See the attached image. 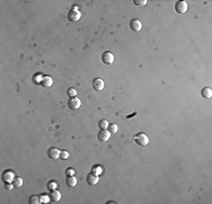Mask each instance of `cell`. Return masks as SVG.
I'll return each mask as SVG.
<instances>
[{"label": "cell", "instance_id": "1", "mask_svg": "<svg viewBox=\"0 0 212 204\" xmlns=\"http://www.w3.org/2000/svg\"><path fill=\"white\" fill-rule=\"evenodd\" d=\"M134 142H136L138 145H140V146H147L148 143H149V138H148V136H147L146 134L139 133V134H137V135L134 136Z\"/></svg>", "mask_w": 212, "mask_h": 204}, {"label": "cell", "instance_id": "2", "mask_svg": "<svg viewBox=\"0 0 212 204\" xmlns=\"http://www.w3.org/2000/svg\"><path fill=\"white\" fill-rule=\"evenodd\" d=\"M80 17H81V13H80L78 9H76V8L71 9L70 12H69V14H68V19L70 20L71 23L78 22V20L80 19Z\"/></svg>", "mask_w": 212, "mask_h": 204}, {"label": "cell", "instance_id": "3", "mask_svg": "<svg viewBox=\"0 0 212 204\" xmlns=\"http://www.w3.org/2000/svg\"><path fill=\"white\" fill-rule=\"evenodd\" d=\"M175 10L178 14H184L186 10H187V2L185 0H180V1H177L175 3Z\"/></svg>", "mask_w": 212, "mask_h": 204}, {"label": "cell", "instance_id": "4", "mask_svg": "<svg viewBox=\"0 0 212 204\" xmlns=\"http://www.w3.org/2000/svg\"><path fill=\"white\" fill-rule=\"evenodd\" d=\"M102 61L105 64V65H112L113 61H114V56L112 52L109 51H106L102 55Z\"/></svg>", "mask_w": 212, "mask_h": 204}, {"label": "cell", "instance_id": "5", "mask_svg": "<svg viewBox=\"0 0 212 204\" xmlns=\"http://www.w3.org/2000/svg\"><path fill=\"white\" fill-rule=\"evenodd\" d=\"M80 104H81V102H80V100L77 99V98H70L69 101H68V107H69L70 109H72V110L78 109V108L80 107Z\"/></svg>", "mask_w": 212, "mask_h": 204}, {"label": "cell", "instance_id": "6", "mask_svg": "<svg viewBox=\"0 0 212 204\" xmlns=\"http://www.w3.org/2000/svg\"><path fill=\"white\" fill-rule=\"evenodd\" d=\"M141 27H142V24L139 19H132V20L130 22V28H131L132 31L139 32V31L141 30Z\"/></svg>", "mask_w": 212, "mask_h": 204}, {"label": "cell", "instance_id": "7", "mask_svg": "<svg viewBox=\"0 0 212 204\" xmlns=\"http://www.w3.org/2000/svg\"><path fill=\"white\" fill-rule=\"evenodd\" d=\"M93 87L95 91H102L104 89V82L101 78H95L93 81Z\"/></svg>", "mask_w": 212, "mask_h": 204}, {"label": "cell", "instance_id": "8", "mask_svg": "<svg viewBox=\"0 0 212 204\" xmlns=\"http://www.w3.org/2000/svg\"><path fill=\"white\" fill-rule=\"evenodd\" d=\"M59 155H60V151H59L58 148H50L49 150H48V157H49L50 159L55 160V159H58V158H59Z\"/></svg>", "mask_w": 212, "mask_h": 204}, {"label": "cell", "instance_id": "9", "mask_svg": "<svg viewBox=\"0 0 212 204\" xmlns=\"http://www.w3.org/2000/svg\"><path fill=\"white\" fill-rule=\"evenodd\" d=\"M109 135H111V133H109L108 130L104 129V130H101V131L98 133L97 137H98V140H99L101 142H106V141H108Z\"/></svg>", "mask_w": 212, "mask_h": 204}, {"label": "cell", "instance_id": "10", "mask_svg": "<svg viewBox=\"0 0 212 204\" xmlns=\"http://www.w3.org/2000/svg\"><path fill=\"white\" fill-rule=\"evenodd\" d=\"M53 81L51 77H49V76H43L42 77V79L40 81V84L43 86V87H50L51 85H52Z\"/></svg>", "mask_w": 212, "mask_h": 204}, {"label": "cell", "instance_id": "11", "mask_svg": "<svg viewBox=\"0 0 212 204\" xmlns=\"http://www.w3.org/2000/svg\"><path fill=\"white\" fill-rule=\"evenodd\" d=\"M49 197H50V200L52 202H59L60 199H61V194L58 190H55V189H51V193H50Z\"/></svg>", "mask_w": 212, "mask_h": 204}, {"label": "cell", "instance_id": "12", "mask_svg": "<svg viewBox=\"0 0 212 204\" xmlns=\"http://www.w3.org/2000/svg\"><path fill=\"white\" fill-rule=\"evenodd\" d=\"M14 178H15V175H14V172H11V171H6V172L2 175V179H3V182H6V183L13 182Z\"/></svg>", "mask_w": 212, "mask_h": 204}, {"label": "cell", "instance_id": "13", "mask_svg": "<svg viewBox=\"0 0 212 204\" xmlns=\"http://www.w3.org/2000/svg\"><path fill=\"white\" fill-rule=\"evenodd\" d=\"M87 183L89 185H96L98 183V176H96L95 174H89L87 176Z\"/></svg>", "mask_w": 212, "mask_h": 204}, {"label": "cell", "instance_id": "14", "mask_svg": "<svg viewBox=\"0 0 212 204\" xmlns=\"http://www.w3.org/2000/svg\"><path fill=\"white\" fill-rule=\"evenodd\" d=\"M66 184H67L68 187H73V186H76V184H77V179L73 176H68L67 179H66Z\"/></svg>", "mask_w": 212, "mask_h": 204}, {"label": "cell", "instance_id": "15", "mask_svg": "<svg viewBox=\"0 0 212 204\" xmlns=\"http://www.w3.org/2000/svg\"><path fill=\"white\" fill-rule=\"evenodd\" d=\"M201 95H202L203 98H205V99H210V98L212 96L211 89H209V87H204V89H202V91H201Z\"/></svg>", "mask_w": 212, "mask_h": 204}, {"label": "cell", "instance_id": "16", "mask_svg": "<svg viewBox=\"0 0 212 204\" xmlns=\"http://www.w3.org/2000/svg\"><path fill=\"white\" fill-rule=\"evenodd\" d=\"M98 127H99V129H102V130L107 129V127H108V123H107V120H105V119L99 120V123H98Z\"/></svg>", "mask_w": 212, "mask_h": 204}, {"label": "cell", "instance_id": "17", "mask_svg": "<svg viewBox=\"0 0 212 204\" xmlns=\"http://www.w3.org/2000/svg\"><path fill=\"white\" fill-rule=\"evenodd\" d=\"M13 185H14V187H20V186L23 185V180H21V178H19V177H15L14 178V180H13Z\"/></svg>", "mask_w": 212, "mask_h": 204}, {"label": "cell", "instance_id": "18", "mask_svg": "<svg viewBox=\"0 0 212 204\" xmlns=\"http://www.w3.org/2000/svg\"><path fill=\"white\" fill-rule=\"evenodd\" d=\"M107 129H108V131H109L111 134H115V133L117 131V126H116L115 124H109L108 127H107Z\"/></svg>", "mask_w": 212, "mask_h": 204}, {"label": "cell", "instance_id": "19", "mask_svg": "<svg viewBox=\"0 0 212 204\" xmlns=\"http://www.w3.org/2000/svg\"><path fill=\"white\" fill-rule=\"evenodd\" d=\"M59 158H61L62 160H67V159L69 158V153H68L67 151H60V155H59Z\"/></svg>", "mask_w": 212, "mask_h": 204}, {"label": "cell", "instance_id": "20", "mask_svg": "<svg viewBox=\"0 0 212 204\" xmlns=\"http://www.w3.org/2000/svg\"><path fill=\"white\" fill-rule=\"evenodd\" d=\"M133 3H134L136 6L141 7V6H144V5L147 3V0H133Z\"/></svg>", "mask_w": 212, "mask_h": 204}, {"label": "cell", "instance_id": "21", "mask_svg": "<svg viewBox=\"0 0 212 204\" xmlns=\"http://www.w3.org/2000/svg\"><path fill=\"white\" fill-rule=\"evenodd\" d=\"M28 201H30V203H31V204H37V203H41V202L38 201V197H37V196H31Z\"/></svg>", "mask_w": 212, "mask_h": 204}, {"label": "cell", "instance_id": "22", "mask_svg": "<svg viewBox=\"0 0 212 204\" xmlns=\"http://www.w3.org/2000/svg\"><path fill=\"white\" fill-rule=\"evenodd\" d=\"M67 94H68V96H69V98H74V96H76V94H77V92H76V90H74V89H69V90L67 91Z\"/></svg>", "mask_w": 212, "mask_h": 204}, {"label": "cell", "instance_id": "23", "mask_svg": "<svg viewBox=\"0 0 212 204\" xmlns=\"http://www.w3.org/2000/svg\"><path fill=\"white\" fill-rule=\"evenodd\" d=\"M58 186V184H56V182H54V180H51V182H49V184H48V188L51 190V189H54L55 187Z\"/></svg>", "mask_w": 212, "mask_h": 204}, {"label": "cell", "instance_id": "24", "mask_svg": "<svg viewBox=\"0 0 212 204\" xmlns=\"http://www.w3.org/2000/svg\"><path fill=\"white\" fill-rule=\"evenodd\" d=\"M73 174H74V171H73L72 169H70V168L67 169V175H68V176H72Z\"/></svg>", "mask_w": 212, "mask_h": 204}, {"label": "cell", "instance_id": "25", "mask_svg": "<svg viewBox=\"0 0 212 204\" xmlns=\"http://www.w3.org/2000/svg\"><path fill=\"white\" fill-rule=\"evenodd\" d=\"M40 197H41V200H42V201L44 200V201H45V203H46V202H49V199H50V197H48V196H43V195H42V196H40Z\"/></svg>", "mask_w": 212, "mask_h": 204}, {"label": "cell", "instance_id": "26", "mask_svg": "<svg viewBox=\"0 0 212 204\" xmlns=\"http://www.w3.org/2000/svg\"><path fill=\"white\" fill-rule=\"evenodd\" d=\"M134 116H137V112H133V113H131V115H129L126 118L127 119H130V118H132V117H134Z\"/></svg>", "mask_w": 212, "mask_h": 204}, {"label": "cell", "instance_id": "27", "mask_svg": "<svg viewBox=\"0 0 212 204\" xmlns=\"http://www.w3.org/2000/svg\"><path fill=\"white\" fill-rule=\"evenodd\" d=\"M5 187H6V189H11V188L14 187V185H8V184H7V185L5 186Z\"/></svg>", "mask_w": 212, "mask_h": 204}]
</instances>
